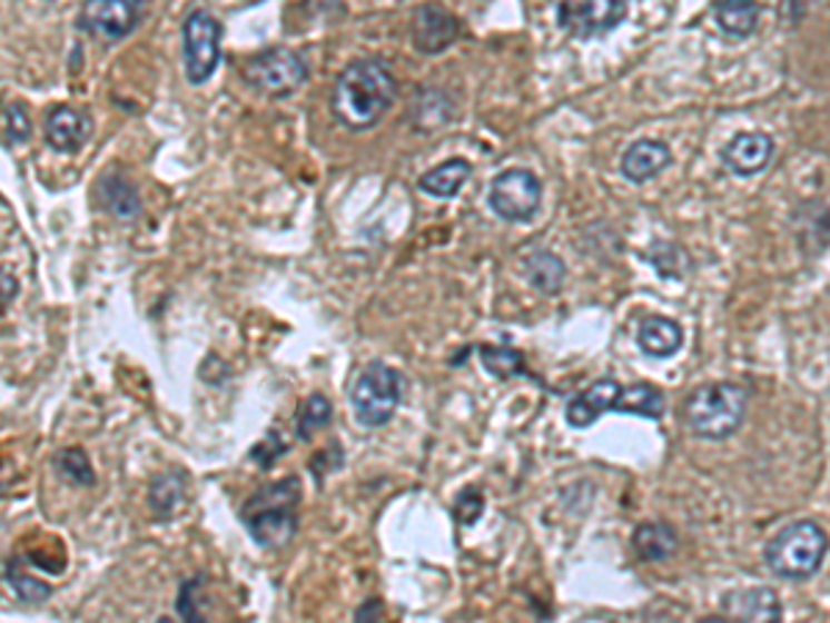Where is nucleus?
Here are the masks:
<instances>
[{
    "mask_svg": "<svg viewBox=\"0 0 830 623\" xmlns=\"http://www.w3.org/2000/svg\"><path fill=\"white\" fill-rule=\"evenodd\" d=\"M750 390L742 383H703L684 399V424L703 441H725L748 416Z\"/></svg>",
    "mask_w": 830,
    "mask_h": 623,
    "instance_id": "obj_3",
    "label": "nucleus"
},
{
    "mask_svg": "<svg viewBox=\"0 0 830 623\" xmlns=\"http://www.w3.org/2000/svg\"><path fill=\"white\" fill-rule=\"evenodd\" d=\"M640 258H645L648 264L656 269L659 277H664V280H681V277L686 275V255L684 249L670 245V241H653L651 249H645V253H640Z\"/></svg>",
    "mask_w": 830,
    "mask_h": 623,
    "instance_id": "obj_27",
    "label": "nucleus"
},
{
    "mask_svg": "<svg viewBox=\"0 0 830 623\" xmlns=\"http://www.w3.org/2000/svg\"><path fill=\"white\" fill-rule=\"evenodd\" d=\"M244 81L266 98H288L310 78L308 61L292 48H269L255 53L241 70Z\"/></svg>",
    "mask_w": 830,
    "mask_h": 623,
    "instance_id": "obj_6",
    "label": "nucleus"
},
{
    "mask_svg": "<svg viewBox=\"0 0 830 623\" xmlns=\"http://www.w3.org/2000/svg\"><path fill=\"white\" fill-rule=\"evenodd\" d=\"M396 98L399 81L383 59H355L335 78L329 109L344 128L360 134L383 122Z\"/></svg>",
    "mask_w": 830,
    "mask_h": 623,
    "instance_id": "obj_1",
    "label": "nucleus"
},
{
    "mask_svg": "<svg viewBox=\"0 0 830 623\" xmlns=\"http://www.w3.org/2000/svg\"><path fill=\"white\" fill-rule=\"evenodd\" d=\"M454 106L446 92L437 89H426V92L415 95V103L411 106V122L418 134H432L435 128L452 120Z\"/></svg>",
    "mask_w": 830,
    "mask_h": 623,
    "instance_id": "obj_22",
    "label": "nucleus"
},
{
    "mask_svg": "<svg viewBox=\"0 0 830 623\" xmlns=\"http://www.w3.org/2000/svg\"><path fill=\"white\" fill-rule=\"evenodd\" d=\"M523 275H526L528 286L534 291L545 294V297H554V294L562 291L567 277V266L560 255L549 253V249H537V253L528 255L523 260Z\"/></svg>",
    "mask_w": 830,
    "mask_h": 623,
    "instance_id": "obj_20",
    "label": "nucleus"
},
{
    "mask_svg": "<svg viewBox=\"0 0 830 623\" xmlns=\"http://www.w3.org/2000/svg\"><path fill=\"white\" fill-rule=\"evenodd\" d=\"M299 502H303V483L297 477L271 483L249 496L241 507V521L249 537L266 552H283L299 532Z\"/></svg>",
    "mask_w": 830,
    "mask_h": 623,
    "instance_id": "obj_2",
    "label": "nucleus"
},
{
    "mask_svg": "<svg viewBox=\"0 0 830 623\" xmlns=\"http://www.w3.org/2000/svg\"><path fill=\"white\" fill-rule=\"evenodd\" d=\"M631 546L642 563H664L679 552V532L668 521H645L631 535Z\"/></svg>",
    "mask_w": 830,
    "mask_h": 623,
    "instance_id": "obj_18",
    "label": "nucleus"
},
{
    "mask_svg": "<svg viewBox=\"0 0 830 623\" xmlns=\"http://www.w3.org/2000/svg\"><path fill=\"white\" fill-rule=\"evenodd\" d=\"M828 532L814 518H800L783 526L764 546V563L787 582H809L826 565Z\"/></svg>",
    "mask_w": 830,
    "mask_h": 623,
    "instance_id": "obj_4",
    "label": "nucleus"
},
{
    "mask_svg": "<svg viewBox=\"0 0 830 623\" xmlns=\"http://www.w3.org/2000/svg\"><path fill=\"white\" fill-rule=\"evenodd\" d=\"M772 156H775V141L770 134L761 130H742L733 136L731 141L720 150V164L731 175L739 178H753V175L764 172L770 167Z\"/></svg>",
    "mask_w": 830,
    "mask_h": 623,
    "instance_id": "obj_12",
    "label": "nucleus"
},
{
    "mask_svg": "<svg viewBox=\"0 0 830 623\" xmlns=\"http://www.w3.org/2000/svg\"><path fill=\"white\" fill-rule=\"evenodd\" d=\"M92 136V117L83 115L81 109L59 106L45 120V139L56 152H78Z\"/></svg>",
    "mask_w": 830,
    "mask_h": 623,
    "instance_id": "obj_14",
    "label": "nucleus"
},
{
    "mask_svg": "<svg viewBox=\"0 0 830 623\" xmlns=\"http://www.w3.org/2000/svg\"><path fill=\"white\" fill-rule=\"evenodd\" d=\"M411 33L418 53L437 56L457 42L460 20L441 3H424L413 11Z\"/></svg>",
    "mask_w": 830,
    "mask_h": 623,
    "instance_id": "obj_11",
    "label": "nucleus"
},
{
    "mask_svg": "<svg viewBox=\"0 0 830 623\" xmlns=\"http://www.w3.org/2000/svg\"><path fill=\"white\" fill-rule=\"evenodd\" d=\"M6 582H9V587L22 599V602H31V604L45 602V599L53 593V587H50L48 582H42V580H37V576L20 571L17 560H9V563H6Z\"/></svg>",
    "mask_w": 830,
    "mask_h": 623,
    "instance_id": "obj_30",
    "label": "nucleus"
},
{
    "mask_svg": "<svg viewBox=\"0 0 830 623\" xmlns=\"http://www.w3.org/2000/svg\"><path fill=\"white\" fill-rule=\"evenodd\" d=\"M673 164V152L659 139H636L621 158V172L629 184H648Z\"/></svg>",
    "mask_w": 830,
    "mask_h": 623,
    "instance_id": "obj_15",
    "label": "nucleus"
},
{
    "mask_svg": "<svg viewBox=\"0 0 830 623\" xmlns=\"http://www.w3.org/2000/svg\"><path fill=\"white\" fill-rule=\"evenodd\" d=\"M180 504H184V477H178V474L172 472L161 474L150 488L152 513L167 518V515H172Z\"/></svg>",
    "mask_w": 830,
    "mask_h": 623,
    "instance_id": "obj_29",
    "label": "nucleus"
},
{
    "mask_svg": "<svg viewBox=\"0 0 830 623\" xmlns=\"http://www.w3.org/2000/svg\"><path fill=\"white\" fill-rule=\"evenodd\" d=\"M405 399V374L383 360H372L352 385L349 405L355 422L366 429H379L396 416Z\"/></svg>",
    "mask_w": 830,
    "mask_h": 623,
    "instance_id": "obj_5",
    "label": "nucleus"
},
{
    "mask_svg": "<svg viewBox=\"0 0 830 623\" xmlns=\"http://www.w3.org/2000/svg\"><path fill=\"white\" fill-rule=\"evenodd\" d=\"M333 424V405L324 394H310L297 411V435L299 441H313V435L322 433Z\"/></svg>",
    "mask_w": 830,
    "mask_h": 623,
    "instance_id": "obj_26",
    "label": "nucleus"
},
{
    "mask_svg": "<svg viewBox=\"0 0 830 623\" xmlns=\"http://www.w3.org/2000/svg\"><path fill=\"white\" fill-rule=\"evenodd\" d=\"M787 3L792 6V17H794V20H800V17H803V11L809 9V6L814 3V0H787Z\"/></svg>",
    "mask_w": 830,
    "mask_h": 623,
    "instance_id": "obj_34",
    "label": "nucleus"
},
{
    "mask_svg": "<svg viewBox=\"0 0 830 623\" xmlns=\"http://www.w3.org/2000/svg\"><path fill=\"white\" fill-rule=\"evenodd\" d=\"M145 0H83L81 22L92 37L119 42L139 26Z\"/></svg>",
    "mask_w": 830,
    "mask_h": 623,
    "instance_id": "obj_10",
    "label": "nucleus"
},
{
    "mask_svg": "<svg viewBox=\"0 0 830 623\" xmlns=\"http://www.w3.org/2000/svg\"><path fill=\"white\" fill-rule=\"evenodd\" d=\"M100 200H103L108 211L119 219H134L141 214L139 191H136V186L130 184L128 178H122V175L117 172L106 175V178L100 180Z\"/></svg>",
    "mask_w": 830,
    "mask_h": 623,
    "instance_id": "obj_24",
    "label": "nucleus"
},
{
    "mask_svg": "<svg viewBox=\"0 0 830 623\" xmlns=\"http://www.w3.org/2000/svg\"><path fill=\"white\" fill-rule=\"evenodd\" d=\"M221 59V26L206 9H195L184 22V67L191 87L210 81Z\"/></svg>",
    "mask_w": 830,
    "mask_h": 623,
    "instance_id": "obj_8",
    "label": "nucleus"
},
{
    "mask_svg": "<svg viewBox=\"0 0 830 623\" xmlns=\"http://www.w3.org/2000/svg\"><path fill=\"white\" fill-rule=\"evenodd\" d=\"M543 202V184L526 167H513L498 172L487 189V206L504 222H528Z\"/></svg>",
    "mask_w": 830,
    "mask_h": 623,
    "instance_id": "obj_7",
    "label": "nucleus"
},
{
    "mask_svg": "<svg viewBox=\"0 0 830 623\" xmlns=\"http://www.w3.org/2000/svg\"><path fill=\"white\" fill-rule=\"evenodd\" d=\"M471 172H474V167H471L465 158H448V161L426 169L415 186H418L424 195L435 197V200H452V197H457L460 189L468 184Z\"/></svg>",
    "mask_w": 830,
    "mask_h": 623,
    "instance_id": "obj_19",
    "label": "nucleus"
},
{
    "mask_svg": "<svg viewBox=\"0 0 830 623\" xmlns=\"http://www.w3.org/2000/svg\"><path fill=\"white\" fill-rule=\"evenodd\" d=\"M202 585H206V580H202V576L186 580L184 585H180L175 610H178V615L184 621H206V613H202V607H200V599H197V593L202 591Z\"/></svg>",
    "mask_w": 830,
    "mask_h": 623,
    "instance_id": "obj_31",
    "label": "nucleus"
},
{
    "mask_svg": "<svg viewBox=\"0 0 830 623\" xmlns=\"http://www.w3.org/2000/svg\"><path fill=\"white\" fill-rule=\"evenodd\" d=\"M6 128H9V136L14 141H28V136H31V120H28L26 109L11 106V109L6 111Z\"/></svg>",
    "mask_w": 830,
    "mask_h": 623,
    "instance_id": "obj_32",
    "label": "nucleus"
},
{
    "mask_svg": "<svg viewBox=\"0 0 830 623\" xmlns=\"http://www.w3.org/2000/svg\"><path fill=\"white\" fill-rule=\"evenodd\" d=\"M636 347L648 358L668 360L684 347V330L679 322L668 319V316H645L636 327Z\"/></svg>",
    "mask_w": 830,
    "mask_h": 623,
    "instance_id": "obj_16",
    "label": "nucleus"
},
{
    "mask_svg": "<svg viewBox=\"0 0 830 623\" xmlns=\"http://www.w3.org/2000/svg\"><path fill=\"white\" fill-rule=\"evenodd\" d=\"M56 472L67 479V483L78 485V488H92L95 485V468L87 452L81 446H70L56 455Z\"/></svg>",
    "mask_w": 830,
    "mask_h": 623,
    "instance_id": "obj_28",
    "label": "nucleus"
},
{
    "mask_svg": "<svg viewBox=\"0 0 830 623\" xmlns=\"http://www.w3.org/2000/svg\"><path fill=\"white\" fill-rule=\"evenodd\" d=\"M664 394L651 383H634L623 385L621 399H617V413H629V416H642L659 422L664 416Z\"/></svg>",
    "mask_w": 830,
    "mask_h": 623,
    "instance_id": "obj_23",
    "label": "nucleus"
},
{
    "mask_svg": "<svg viewBox=\"0 0 830 623\" xmlns=\"http://www.w3.org/2000/svg\"><path fill=\"white\" fill-rule=\"evenodd\" d=\"M714 22L731 39H748L759 26V3L755 0H714Z\"/></svg>",
    "mask_w": 830,
    "mask_h": 623,
    "instance_id": "obj_21",
    "label": "nucleus"
},
{
    "mask_svg": "<svg viewBox=\"0 0 830 623\" xmlns=\"http://www.w3.org/2000/svg\"><path fill=\"white\" fill-rule=\"evenodd\" d=\"M383 615V602L379 599H368L360 610H355V621H372Z\"/></svg>",
    "mask_w": 830,
    "mask_h": 623,
    "instance_id": "obj_33",
    "label": "nucleus"
},
{
    "mask_svg": "<svg viewBox=\"0 0 830 623\" xmlns=\"http://www.w3.org/2000/svg\"><path fill=\"white\" fill-rule=\"evenodd\" d=\"M476 353H480L485 372L491 374V377L502 379V383L504 379L528 377L526 358H523L521 349L507 347V344H482V347H476Z\"/></svg>",
    "mask_w": 830,
    "mask_h": 623,
    "instance_id": "obj_25",
    "label": "nucleus"
},
{
    "mask_svg": "<svg viewBox=\"0 0 830 623\" xmlns=\"http://www.w3.org/2000/svg\"><path fill=\"white\" fill-rule=\"evenodd\" d=\"M723 613L739 621H781L783 604L772 587H748V591L728 593Z\"/></svg>",
    "mask_w": 830,
    "mask_h": 623,
    "instance_id": "obj_17",
    "label": "nucleus"
},
{
    "mask_svg": "<svg viewBox=\"0 0 830 623\" xmlns=\"http://www.w3.org/2000/svg\"><path fill=\"white\" fill-rule=\"evenodd\" d=\"M625 14V0H560L556 26L573 39H599L623 26Z\"/></svg>",
    "mask_w": 830,
    "mask_h": 623,
    "instance_id": "obj_9",
    "label": "nucleus"
},
{
    "mask_svg": "<svg viewBox=\"0 0 830 623\" xmlns=\"http://www.w3.org/2000/svg\"><path fill=\"white\" fill-rule=\"evenodd\" d=\"M623 385L615 377H601L590 383L587 388L571 396L565 405V422L573 429H590L606 413H617Z\"/></svg>",
    "mask_w": 830,
    "mask_h": 623,
    "instance_id": "obj_13",
    "label": "nucleus"
}]
</instances>
